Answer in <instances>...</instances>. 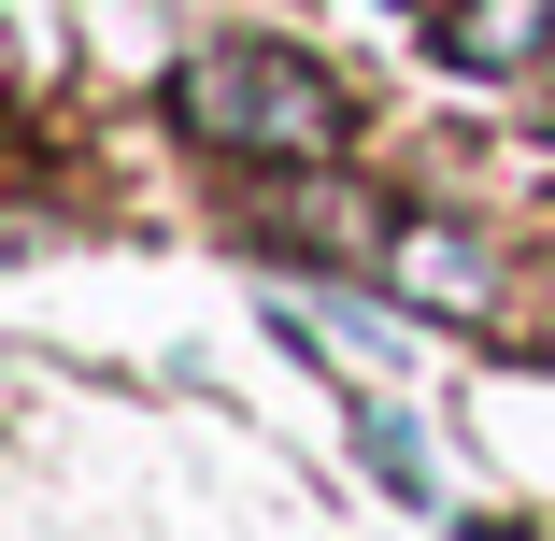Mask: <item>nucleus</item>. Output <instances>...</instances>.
Returning <instances> with one entry per match:
<instances>
[{
  "label": "nucleus",
  "instance_id": "f257e3e1",
  "mask_svg": "<svg viewBox=\"0 0 555 541\" xmlns=\"http://www.w3.org/2000/svg\"><path fill=\"white\" fill-rule=\"evenodd\" d=\"M185 129L214 143V157H327L343 143V86H327L313 57H285V43H214L199 72H185Z\"/></svg>",
  "mask_w": 555,
  "mask_h": 541
},
{
  "label": "nucleus",
  "instance_id": "20e7f679",
  "mask_svg": "<svg viewBox=\"0 0 555 541\" xmlns=\"http://www.w3.org/2000/svg\"><path fill=\"white\" fill-rule=\"evenodd\" d=\"M357 442H371V471H385L399 499H427V442H413L399 413H357Z\"/></svg>",
  "mask_w": 555,
  "mask_h": 541
},
{
  "label": "nucleus",
  "instance_id": "7ed1b4c3",
  "mask_svg": "<svg viewBox=\"0 0 555 541\" xmlns=\"http://www.w3.org/2000/svg\"><path fill=\"white\" fill-rule=\"evenodd\" d=\"M385 271H399L427 313H485V257H470L456 229H399V243H385Z\"/></svg>",
  "mask_w": 555,
  "mask_h": 541
},
{
  "label": "nucleus",
  "instance_id": "f03ea898",
  "mask_svg": "<svg viewBox=\"0 0 555 541\" xmlns=\"http://www.w3.org/2000/svg\"><path fill=\"white\" fill-rule=\"evenodd\" d=\"M555 43V0H441V57L456 72H527Z\"/></svg>",
  "mask_w": 555,
  "mask_h": 541
}]
</instances>
